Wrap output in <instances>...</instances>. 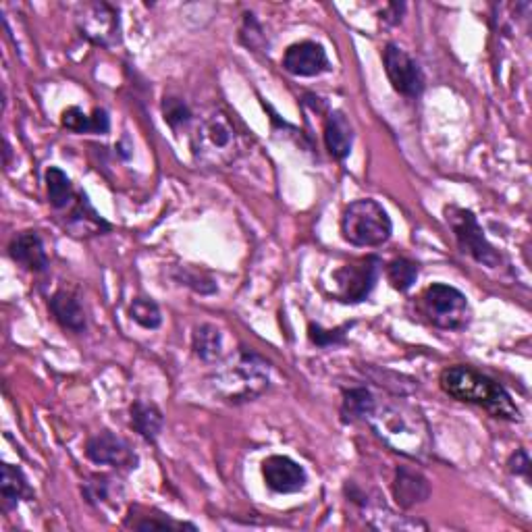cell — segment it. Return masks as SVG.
Listing matches in <instances>:
<instances>
[{
    "label": "cell",
    "mask_w": 532,
    "mask_h": 532,
    "mask_svg": "<svg viewBox=\"0 0 532 532\" xmlns=\"http://www.w3.org/2000/svg\"><path fill=\"white\" fill-rule=\"evenodd\" d=\"M354 327V323H348V325H341V327H335V329H323L321 325H314L310 323L308 325V339L310 343H314L316 348H335V345H343L345 341V335H348V331Z\"/></svg>",
    "instance_id": "29"
},
{
    "label": "cell",
    "mask_w": 532,
    "mask_h": 532,
    "mask_svg": "<svg viewBox=\"0 0 532 532\" xmlns=\"http://www.w3.org/2000/svg\"><path fill=\"white\" fill-rule=\"evenodd\" d=\"M281 65L289 75L296 77H318L333 69L325 46L314 40H302L291 44L285 50Z\"/></svg>",
    "instance_id": "12"
},
{
    "label": "cell",
    "mask_w": 532,
    "mask_h": 532,
    "mask_svg": "<svg viewBox=\"0 0 532 532\" xmlns=\"http://www.w3.org/2000/svg\"><path fill=\"white\" fill-rule=\"evenodd\" d=\"M372 431L393 451L414 460L429 456L433 437L429 422L406 402H389L375 406L366 420Z\"/></svg>",
    "instance_id": "3"
},
{
    "label": "cell",
    "mask_w": 532,
    "mask_h": 532,
    "mask_svg": "<svg viewBox=\"0 0 532 532\" xmlns=\"http://www.w3.org/2000/svg\"><path fill=\"white\" fill-rule=\"evenodd\" d=\"M86 458L96 466H111L119 470H136L140 464V458L129 441L111 431L96 433L86 441Z\"/></svg>",
    "instance_id": "11"
},
{
    "label": "cell",
    "mask_w": 532,
    "mask_h": 532,
    "mask_svg": "<svg viewBox=\"0 0 532 532\" xmlns=\"http://www.w3.org/2000/svg\"><path fill=\"white\" fill-rule=\"evenodd\" d=\"M262 478L266 487L279 495L300 493L308 485V472L289 456H269L262 462Z\"/></svg>",
    "instance_id": "13"
},
{
    "label": "cell",
    "mask_w": 532,
    "mask_h": 532,
    "mask_svg": "<svg viewBox=\"0 0 532 532\" xmlns=\"http://www.w3.org/2000/svg\"><path fill=\"white\" fill-rule=\"evenodd\" d=\"M131 528L133 530H198L196 524L192 522H177L173 518H167L163 516L161 520L154 518V516H140V520L136 522H131Z\"/></svg>",
    "instance_id": "31"
},
{
    "label": "cell",
    "mask_w": 532,
    "mask_h": 532,
    "mask_svg": "<svg viewBox=\"0 0 532 532\" xmlns=\"http://www.w3.org/2000/svg\"><path fill=\"white\" fill-rule=\"evenodd\" d=\"M439 385L443 393L460 404L483 408L497 420L520 422L522 414L512 393L499 381L466 364H454L441 370Z\"/></svg>",
    "instance_id": "1"
},
{
    "label": "cell",
    "mask_w": 532,
    "mask_h": 532,
    "mask_svg": "<svg viewBox=\"0 0 532 532\" xmlns=\"http://www.w3.org/2000/svg\"><path fill=\"white\" fill-rule=\"evenodd\" d=\"M113 491H115L113 481H111V478H106V476H92L90 481H86L82 485L84 499L90 505H94V508H98L100 503H111L113 501L111 499L113 497Z\"/></svg>",
    "instance_id": "30"
},
{
    "label": "cell",
    "mask_w": 532,
    "mask_h": 532,
    "mask_svg": "<svg viewBox=\"0 0 532 532\" xmlns=\"http://www.w3.org/2000/svg\"><path fill=\"white\" fill-rule=\"evenodd\" d=\"M420 314L441 331H464L472 321L468 298L454 285L433 283L422 291Z\"/></svg>",
    "instance_id": "6"
},
{
    "label": "cell",
    "mask_w": 532,
    "mask_h": 532,
    "mask_svg": "<svg viewBox=\"0 0 532 532\" xmlns=\"http://www.w3.org/2000/svg\"><path fill=\"white\" fill-rule=\"evenodd\" d=\"M48 310L61 329L75 335L88 331V316L82 300L71 289H57L48 300Z\"/></svg>",
    "instance_id": "16"
},
{
    "label": "cell",
    "mask_w": 532,
    "mask_h": 532,
    "mask_svg": "<svg viewBox=\"0 0 532 532\" xmlns=\"http://www.w3.org/2000/svg\"><path fill=\"white\" fill-rule=\"evenodd\" d=\"M77 32L88 42L100 48H115L121 44V19L119 9L96 0V3L79 5L75 13Z\"/></svg>",
    "instance_id": "9"
},
{
    "label": "cell",
    "mask_w": 532,
    "mask_h": 532,
    "mask_svg": "<svg viewBox=\"0 0 532 532\" xmlns=\"http://www.w3.org/2000/svg\"><path fill=\"white\" fill-rule=\"evenodd\" d=\"M212 387L229 404H246L269 389V364L256 352L244 348L239 350L235 366L225 368L212 377Z\"/></svg>",
    "instance_id": "4"
},
{
    "label": "cell",
    "mask_w": 532,
    "mask_h": 532,
    "mask_svg": "<svg viewBox=\"0 0 532 532\" xmlns=\"http://www.w3.org/2000/svg\"><path fill=\"white\" fill-rule=\"evenodd\" d=\"M67 219L63 223L65 231L77 239H92L113 231V225L100 217V212L92 206L86 192H77L75 202L67 208Z\"/></svg>",
    "instance_id": "14"
},
{
    "label": "cell",
    "mask_w": 532,
    "mask_h": 532,
    "mask_svg": "<svg viewBox=\"0 0 532 532\" xmlns=\"http://www.w3.org/2000/svg\"><path fill=\"white\" fill-rule=\"evenodd\" d=\"M44 181H46V194H48L50 208L67 210L75 202L77 192L73 188L71 177L63 169L48 167L44 173Z\"/></svg>",
    "instance_id": "23"
},
{
    "label": "cell",
    "mask_w": 532,
    "mask_h": 532,
    "mask_svg": "<svg viewBox=\"0 0 532 532\" xmlns=\"http://www.w3.org/2000/svg\"><path fill=\"white\" fill-rule=\"evenodd\" d=\"M383 67L391 88L399 96H404L408 100H418L424 88H427V77H424L422 67L395 42H389L383 50Z\"/></svg>",
    "instance_id": "10"
},
{
    "label": "cell",
    "mask_w": 532,
    "mask_h": 532,
    "mask_svg": "<svg viewBox=\"0 0 532 532\" xmlns=\"http://www.w3.org/2000/svg\"><path fill=\"white\" fill-rule=\"evenodd\" d=\"M161 111H163V119L165 123L177 133L179 129L188 127L192 121H194V113L190 109V104L185 102L183 98L179 96H165L163 98V104H161Z\"/></svg>",
    "instance_id": "28"
},
{
    "label": "cell",
    "mask_w": 532,
    "mask_h": 532,
    "mask_svg": "<svg viewBox=\"0 0 532 532\" xmlns=\"http://www.w3.org/2000/svg\"><path fill=\"white\" fill-rule=\"evenodd\" d=\"M418 264L410 258H395L387 264L385 269V277L389 281V285L399 291V294H406L414 287V283L418 281Z\"/></svg>",
    "instance_id": "25"
},
{
    "label": "cell",
    "mask_w": 532,
    "mask_h": 532,
    "mask_svg": "<svg viewBox=\"0 0 532 532\" xmlns=\"http://www.w3.org/2000/svg\"><path fill=\"white\" fill-rule=\"evenodd\" d=\"M173 277L177 283L190 287L200 296H215L219 291V285L215 279L200 269H192V266H179V269H175Z\"/></svg>",
    "instance_id": "27"
},
{
    "label": "cell",
    "mask_w": 532,
    "mask_h": 532,
    "mask_svg": "<svg viewBox=\"0 0 532 532\" xmlns=\"http://www.w3.org/2000/svg\"><path fill=\"white\" fill-rule=\"evenodd\" d=\"M131 427L144 441L156 443L165 429V414L152 402H144V399H136L129 408Z\"/></svg>",
    "instance_id": "19"
},
{
    "label": "cell",
    "mask_w": 532,
    "mask_h": 532,
    "mask_svg": "<svg viewBox=\"0 0 532 532\" xmlns=\"http://www.w3.org/2000/svg\"><path fill=\"white\" fill-rule=\"evenodd\" d=\"M323 140H325L327 152L335 158V161L343 163L345 158L352 154V146H354V127L348 115L339 109L331 111L325 119Z\"/></svg>",
    "instance_id": "18"
},
{
    "label": "cell",
    "mask_w": 532,
    "mask_h": 532,
    "mask_svg": "<svg viewBox=\"0 0 532 532\" xmlns=\"http://www.w3.org/2000/svg\"><path fill=\"white\" fill-rule=\"evenodd\" d=\"M404 11H406V5H404V3H389V5L385 7V11L381 13V17H383V21H387L389 25H397V23H402Z\"/></svg>",
    "instance_id": "34"
},
{
    "label": "cell",
    "mask_w": 532,
    "mask_h": 532,
    "mask_svg": "<svg viewBox=\"0 0 532 532\" xmlns=\"http://www.w3.org/2000/svg\"><path fill=\"white\" fill-rule=\"evenodd\" d=\"M341 237L354 248H379L387 244L393 233L389 212L372 198L354 200L341 215Z\"/></svg>",
    "instance_id": "5"
},
{
    "label": "cell",
    "mask_w": 532,
    "mask_h": 532,
    "mask_svg": "<svg viewBox=\"0 0 532 532\" xmlns=\"http://www.w3.org/2000/svg\"><path fill=\"white\" fill-rule=\"evenodd\" d=\"M0 493H3V508L11 512L17 508V503L23 499H34V489L30 487L28 476L13 464L3 466V483H0Z\"/></svg>",
    "instance_id": "21"
},
{
    "label": "cell",
    "mask_w": 532,
    "mask_h": 532,
    "mask_svg": "<svg viewBox=\"0 0 532 532\" xmlns=\"http://www.w3.org/2000/svg\"><path fill=\"white\" fill-rule=\"evenodd\" d=\"M129 316L133 323H138L146 331H154L163 325V312L152 298H133L129 304Z\"/></svg>",
    "instance_id": "26"
},
{
    "label": "cell",
    "mask_w": 532,
    "mask_h": 532,
    "mask_svg": "<svg viewBox=\"0 0 532 532\" xmlns=\"http://www.w3.org/2000/svg\"><path fill=\"white\" fill-rule=\"evenodd\" d=\"M250 146V131L225 109L206 113L192 133V156L202 167H229L242 158Z\"/></svg>",
    "instance_id": "2"
},
{
    "label": "cell",
    "mask_w": 532,
    "mask_h": 532,
    "mask_svg": "<svg viewBox=\"0 0 532 532\" xmlns=\"http://www.w3.org/2000/svg\"><path fill=\"white\" fill-rule=\"evenodd\" d=\"M9 258L21 266L23 271L44 275L50 269V260L44 248V239L38 231H21L17 233L7 248Z\"/></svg>",
    "instance_id": "15"
},
{
    "label": "cell",
    "mask_w": 532,
    "mask_h": 532,
    "mask_svg": "<svg viewBox=\"0 0 532 532\" xmlns=\"http://www.w3.org/2000/svg\"><path fill=\"white\" fill-rule=\"evenodd\" d=\"M383 269V260L377 254H370L333 271V300L341 304H362L370 298L372 289L377 287L379 275Z\"/></svg>",
    "instance_id": "8"
},
{
    "label": "cell",
    "mask_w": 532,
    "mask_h": 532,
    "mask_svg": "<svg viewBox=\"0 0 532 532\" xmlns=\"http://www.w3.org/2000/svg\"><path fill=\"white\" fill-rule=\"evenodd\" d=\"M445 221L454 233L458 248L462 250V254L470 256L474 262H478L481 266H487V269H501L505 258L503 254L489 242L485 229L478 223L476 215L468 208L456 206V204H449L443 210Z\"/></svg>",
    "instance_id": "7"
},
{
    "label": "cell",
    "mask_w": 532,
    "mask_h": 532,
    "mask_svg": "<svg viewBox=\"0 0 532 532\" xmlns=\"http://www.w3.org/2000/svg\"><path fill=\"white\" fill-rule=\"evenodd\" d=\"M192 348L202 362H217L223 356V333L215 325L202 323L194 329Z\"/></svg>",
    "instance_id": "24"
},
{
    "label": "cell",
    "mask_w": 532,
    "mask_h": 532,
    "mask_svg": "<svg viewBox=\"0 0 532 532\" xmlns=\"http://www.w3.org/2000/svg\"><path fill=\"white\" fill-rule=\"evenodd\" d=\"M242 42L252 48V50H258L266 44V36H264V30L262 25L258 23V19L252 15V13H246L244 15V28H242Z\"/></svg>",
    "instance_id": "32"
},
{
    "label": "cell",
    "mask_w": 532,
    "mask_h": 532,
    "mask_svg": "<svg viewBox=\"0 0 532 532\" xmlns=\"http://www.w3.org/2000/svg\"><path fill=\"white\" fill-rule=\"evenodd\" d=\"M530 456H528V451L526 449H516L512 458L508 460V470L514 474V476H522V478H530Z\"/></svg>",
    "instance_id": "33"
},
{
    "label": "cell",
    "mask_w": 532,
    "mask_h": 532,
    "mask_svg": "<svg viewBox=\"0 0 532 532\" xmlns=\"http://www.w3.org/2000/svg\"><path fill=\"white\" fill-rule=\"evenodd\" d=\"M393 499L402 510H412L414 505L424 503L431 497V483L422 472L399 466L393 476Z\"/></svg>",
    "instance_id": "17"
},
{
    "label": "cell",
    "mask_w": 532,
    "mask_h": 532,
    "mask_svg": "<svg viewBox=\"0 0 532 532\" xmlns=\"http://www.w3.org/2000/svg\"><path fill=\"white\" fill-rule=\"evenodd\" d=\"M377 406V399L366 387L345 389L341 397V420L345 424H354L360 420H368Z\"/></svg>",
    "instance_id": "22"
},
{
    "label": "cell",
    "mask_w": 532,
    "mask_h": 532,
    "mask_svg": "<svg viewBox=\"0 0 532 532\" xmlns=\"http://www.w3.org/2000/svg\"><path fill=\"white\" fill-rule=\"evenodd\" d=\"M61 125L77 136H84V133L106 136L111 131V117L104 109H94L92 115H86L79 106H69L61 115Z\"/></svg>",
    "instance_id": "20"
}]
</instances>
